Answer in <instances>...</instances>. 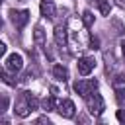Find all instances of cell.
<instances>
[{"label": "cell", "mask_w": 125, "mask_h": 125, "mask_svg": "<svg viewBox=\"0 0 125 125\" xmlns=\"http://www.w3.org/2000/svg\"><path fill=\"white\" fill-rule=\"evenodd\" d=\"M33 109H37V100H35V96L33 94H29V92H23L21 96H20V100L16 102V115L18 117H27Z\"/></svg>", "instance_id": "obj_1"}, {"label": "cell", "mask_w": 125, "mask_h": 125, "mask_svg": "<svg viewBox=\"0 0 125 125\" xmlns=\"http://www.w3.org/2000/svg\"><path fill=\"white\" fill-rule=\"evenodd\" d=\"M86 105H88V111L94 117H100L104 113V109H105V102L98 92H92L90 96H86Z\"/></svg>", "instance_id": "obj_2"}, {"label": "cell", "mask_w": 125, "mask_h": 125, "mask_svg": "<svg viewBox=\"0 0 125 125\" xmlns=\"http://www.w3.org/2000/svg\"><path fill=\"white\" fill-rule=\"evenodd\" d=\"M96 90H98V80H94V78H90V80H76L74 82V92H78L82 98L90 96Z\"/></svg>", "instance_id": "obj_3"}, {"label": "cell", "mask_w": 125, "mask_h": 125, "mask_svg": "<svg viewBox=\"0 0 125 125\" xmlns=\"http://www.w3.org/2000/svg\"><path fill=\"white\" fill-rule=\"evenodd\" d=\"M4 68H6L8 72H12V74L20 72V70L23 68V59H21V55H20V53H12V55H8L6 61H4Z\"/></svg>", "instance_id": "obj_4"}, {"label": "cell", "mask_w": 125, "mask_h": 125, "mask_svg": "<svg viewBox=\"0 0 125 125\" xmlns=\"http://www.w3.org/2000/svg\"><path fill=\"white\" fill-rule=\"evenodd\" d=\"M57 111L61 113V117L70 119V117H74V113H76V105H74L72 100H62V102L57 104Z\"/></svg>", "instance_id": "obj_5"}, {"label": "cell", "mask_w": 125, "mask_h": 125, "mask_svg": "<svg viewBox=\"0 0 125 125\" xmlns=\"http://www.w3.org/2000/svg\"><path fill=\"white\" fill-rule=\"evenodd\" d=\"M94 66H96V61H94L92 57H82V59H78V62H76V70H78V74H82V76L90 74V72L94 70Z\"/></svg>", "instance_id": "obj_6"}, {"label": "cell", "mask_w": 125, "mask_h": 125, "mask_svg": "<svg viewBox=\"0 0 125 125\" xmlns=\"http://www.w3.org/2000/svg\"><path fill=\"white\" fill-rule=\"evenodd\" d=\"M10 16H12V21H14V25H16L18 29H21V27L29 21V12H27V10H12Z\"/></svg>", "instance_id": "obj_7"}, {"label": "cell", "mask_w": 125, "mask_h": 125, "mask_svg": "<svg viewBox=\"0 0 125 125\" xmlns=\"http://www.w3.org/2000/svg\"><path fill=\"white\" fill-rule=\"evenodd\" d=\"M111 88L117 94V98L123 100V96H125V74H115L113 80H111Z\"/></svg>", "instance_id": "obj_8"}, {"label": "cell", "mask_w": 125, "mask_h": 125, "mask_svg": "<svg viewBox=\"0 0 125 125\" xmlns=\"http://www.w3.org/2000/svg\"><path fill=\"white\" fill-rule=\"evenodd\" d=\"M55 43H57L61 49L66 47V43H68V31H66L64 25H57V27H55Z\"/></svg>", "instance_id": "obj_9"}, {"label": "cell", "mask_w": 125, "mask_h": 125, "mask_svg": "<svg viewBox=\"0 0 125 125\" xmlns=\"http://www.w3.org/2000/svg\"><path fill=\"white\" fill-rule=\"evenodd\" d=\"M39 8H41V16H43V18H47V20H53V18H55V14H57V8H55L53 0H41Z\"/></svg>", "instance_id": "obj_10"}, {"label": "cell", "mask_w": 125, "mask_h": 125, "mask_svg": "<svg viewBox=\"0 0 125 125\" xmlns=\"http://www.w3.org/2000/svg\"><path fill=\"white\" fill-rule=\"evenodd\" d=\"M53 76H55L57 80L64 82V80L68 78V70H66V66H62V64H55V66H53Z\"/></svg>", "instance_id": "obj_11"}, {"label": "cell", "mask_w": 125, "mask_h": 125, "mask_svg": "<svg viewBox=\"0 0 125 125\" xmlns=\"http://www.w3.org/2000/svg\"><path fill=\"white\" fill-rule=\"evenodd\" d=\"M102 16H109V0H94Z\"/></svg>", "instance_id": "obj_12"}, {"label": "cell", "mask_w": 125, "mask_h": 125, "mask_svg": "<svg viewBox=\"0 0 125 125\" xmlns=\"http://www.w3.org/2000/svg\"><path fill=\"white\" fill-rule=\"evenodd\" d=\"M33 39H35V43L39 45V47H45V35H43V29L37 25L35 27V31H33Z\"/></svg>", "instance_id": "obj_13"}, {"label": "cell", "mask_w": 125, "mask_h": 125, "mask_svg": "<svg viewBox=\"0 0 125 125\" xmlns=\"http://www.w3.org/2000/svg\"><path fill=\"white\" fill-rule=\"evenodd\" d=\"M41 105H43L45 111H51V109L55 107V100H53V98H45V100L41 102Z\"/></svg>", "instance_id": "obj_14"}, {"label": "cell", "mask_w": 125, "mask_h": 125, "mask_svg": "<svg viewBox=\"0 0 125 125\" xmlns=\"http://www.w3.org/2000/svg\"><path fill=\"white\" fill-rule=\"evenodd\" d=\"M82 20H84V23L90 27V25L94 23V16H92V12H88V10H86V12L82 14Z\"/></svg>", "instance_id": "obj_15"}, {"label": "cell", "mask_w": 125, "mask_h": 125, "mask_svg": "<svg viewBox=\"0 0 125 125\" xmlns=\"http://www.w3.org/2000/svg\"><path fill=\"white\" fill-rule=\"evenodd\" d=\"M2 80H4L6 84H10V86H16V80L8 74V70H4V72H2Z\"/></svg>", "instance_id": "obj_16"}, {"label": "cell", "mask_w": 125, "mask_h": 125, "mask_svg": "<svg viewBox=\"0 0 125 125\" xmlns=\"http://www.w3.org/2000/svg\"><path fill=\"white\" fill-rule=\"evenodd\" d=\"M6 107H8V98L2 96V109H0V111H6Z\"/></svg>", "instance_id": "obj_17"}, {"label": "cell", "mask_w": 125, "mask_h": 125, "mask_svg": "<svg viewBox=\"0 0 125 125\" xmlns=\"http://www.w3.org/2000/svg\"><path fill=\"white\" fill-rule=\"evenodd\" d=\"M117 119H119V121H125V113H123V111H117Z\"/></svg>", "instance_id": "obj_18"}, {"label": "cell", "mask_w": 125, "mask_h": 125, "mask_svg": "<svg viewBox=\"0 0 125 125\" xmlns=\"http://www.w3.org/2000/svg\"><path fill=\"white\" fill-rule=\"evenodd\" d=\"M115 4H117L119 8H125V0H115Z\"/></svg>", "instance_id": "obj_19"}, {"label": "cell", "mask_w": 125, "mask_h": 125, "mask_svg": "<svg viewBox=\"0 0 125 125\" xmlns=\"http://www.w3.org/2000/svg\"><path fill=\"white\" fill-rule=\"evenodd\" d=\"M121 53H123V59H125V39L121 41Z\"/></svg>", "instance_id": "obj_20"}, {"label": "cell", "mask_w": 125, "mask_h": 125, "mask_svg": "<svg viewBox=\"0 0 125 125\" xmlns=\"http://www.w3.org/2000/svg\"><path fill=\"white\" fill-rule=\"evenodd\" d=\"M4 53H6V45L2 43V45H0V55H4Z\"/></svg>", "instance_id": "obj_21"}]
</instances>
